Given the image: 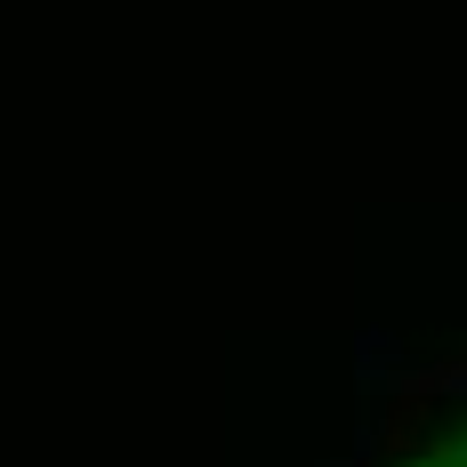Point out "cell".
<instances>
[{
    "mask_svg": "<svg viewBox=\"0 0 467 467\" xmlns=\"http://www.w3.org/2000/svg\"><path fill=\"white\" fill-rule=\"evenodd\" d=\"M435 371H411V379H395V403L379 411V427H371V451L387 460V451H411L420 443V427H427V411H435Z\"/></svg>",
    "mask_w": 467,
    "mask_h": 467,
    "instance_id": "obj_1",
    "label": "cell"
},
{
    "mask_svg": "<svg viewBox=\"0 0 467 467\" xmlns=\"http://www.w3.org/2000/svg\"><path fill=\"white\" fill-rule=\"evenodd\" d=\"M435 387H443V395H467V355H451V363H435Z\"/></svg>",
    "mask_w": 467,
    "mask_h": 467,
    "instance_id": "obj_2",
    "label": "cell"
},
{
    "mask_svg": "<svg viewBox=\"0 0 467 467\" xmlns=\"http://www.w3.org/2000/svg\"><path fill=\"white\" fill-rule=\"evenodd\" d=\"M338 467H363V460H338Z\"/></svg>",
    "mask_w": 467,
    "mask_h": 467,
    "instance_id": "obj_3",
    "label": "cell"
}]
</instances>
